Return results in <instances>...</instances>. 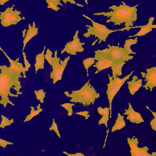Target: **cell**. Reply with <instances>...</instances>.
Listing matches in <instances>:
<instances>
[{
    "instance_id": "cell-1",
    "label": "cell",
    "mask_w": 156,
    "mask_h": 156,
    "mask_svg": "<svg viewBox=\"0 0 156 156\" xmlns=\"http://www.w3.org/2000/svg\"><path fill=\"white\" fill-rule=\"evenodd\" d=\"M0 50L6 56L10 63V66L0 65V105L6 108L7 104L12 106L15 104L9 100V96L17 98L22 94L20 78H26V72L23 64L19 62L20 57L13 60L0 46Z\"/></svg>"
},
{
    "instance_id": "cell-2",
    "label": "cell",
    "mask_w": 156,
    "mask_h": 156,
    "mask_svg": "<svg viewBox=\"0 0 156 156\" xmlns=\"http://www.w3.org/2000/svg\"><path fill=\"white\" fill-rule=\"evenodd\" d=\"M139 5L130 6L127 5L124 2L117 6L115 5L109 7L111 11L108 12H101L94 13L93 15L103 16L109 17L106 21L107 23H113L114 26H120L124 24L126 31L132 28H138V26L133 27V24L137 20V9Z\"/></svg>"
},
{
    "instance_id": "cell-3",
    "label": "cell",
    "mask_w": 156,
    "mask_h": 156,
    "mask_svg": "<svg viewBox=\"0 0 156 156\" xmlns=\"http://www.w3.org/2000/svg\"><path fill=\"white\" fill-rule=\"evenodd\" d=\"M64 94L70 98L69 101L79 103L85 106L94 104L95 100L100 97V93L97 92L88 80L83 86L78 90L72 91L71 93L66 91Z\"/></svg>"
},
{
    "instance_id": "cell-4",
    "label": "cell",
    "mask_w": 156,
    "mask_h": 156,
    "mask_svg": "<svg viewBox=\"0 0 156 156\" xmlns=\"http://www.w3.org/2000/svg\"><path fill=\"white\" fill-rule=\"evenodd\" d=\"M94 58L95 60L99 58L107 59L115 63L127 62L133 59V56H130L123 48L108 45V48L94 51Z\"/></svg>"
},
{
    "instance_id": "cell-5",
    "label": "cell",
    "mask_w": 156,
    "mask_h": 156,
    "mask_svg": "<svg viewBox=\"0 0 156 156\" xmlns=\"http://www.w3.org/2000/svg\"><path fill=\"white\" fill-rule=\"evenodd\" d=\"M82 15L86 19L90 20L92 24V26L89 25H86V27H87V32L83 34V36L87 38L90 36H94L95 38H97L99 40V44L101 42H105L108 35L112 33L118 31H124L126 30V28L125 27L121 29L111 30L107 28L106 26L94 22L91 18L83 14H82Z\"/></svg>"
},
{
    "instance_id": "cell-6",
    "label": "cell",
    "mask_w": 156,
    "mask_h": 156,
    "mask_svg": "<svg viewBox=\"0 0 156 156\" xmlns=\"http://www.w3.org/2000/svg\"><path fill=\"white\" fill-rule=\"evenodd\" d=\"M133 72L134 71H133L130 74L122 78H120L118 77L113 78L112 77H111L109 74H108L109 83L107 84L106 93L107 99L109 101L110 118L112 117V102L114 98L119 91L126 81L129 79Z\"/></svg>"
},
{
    "instance_id": "cell-7",
    "label": "cell",
    "mask_w": 156,
    "mask_h": 156,
    "mask_svg": "<svg viewBox=\"0 0 156 156\" xmlns=\"http://www.w3.org/2000/svg\"><path fill=\"white\" fill-rule=\"evenodd\" d=\"M57 50H56L54 54V57H52V62L50 66L52 67V71L50 72V78L52 79L53 84L62 79L64 71L66 67L68 62L70 59L69 56L66 58L64 60H61L60 58L58 57Z\"/></svg>"
},
{
    "instance_id": "cell-8",
    "label": "cell",
    "mask_w": 156,
    "mask_h": 156,
    "mask_svg": "<svg viewBox=\"0 0 156 156\" xmlns=\"http://www.w3.org/2000/svg\"><path fill=\"white\" fill-rule=\"evenodd\" d=\"M13 4L11 7H7L4 12H0L1 25L4 27H8L13 25H16L22 20H25L24 16H20V11L14 9Z\"/></svg>"
},
{
    "instance_id": "cell-9",
    "label": "cell",
    "mask_w": 156,
    "mask_h": 156,
    "mask_svg": "<svg viewBox=\"0 0 156 156\" xmlns=\"http://www.w3.org/2000/svg\"><path fill=\"white\" fill-rule=\"evenodd\" d=\"M78 34L79 30H77L73 36L72 41L66 43L60 54H62L66 52L69 55L76 56L77 52L81 53L84 51V48L83 47V46L85 44V43L80 42V38L78 37Z\"/></svg>"
},
{
    "instance_id": "cell-10",
    "label": "cell",
    "mask_w": 156,
    "mask_h": 156,
    "mask_svg": "<svg viewBox=\"0 0 156 156\" xmlns=\"http://www.w3.org/2000/svg\"><path fill=\"white\" fill-rule=\"evenodd\" d=\"M127 143L129 145L131 156H156V152L149 154V148L147 147H144L142 148L138 147L139 142L138 139L133 136L132 138H127Z\"/></svg>"
},
{
    "instance_id": "cell-11",
    "label": "cell",
    "mask_w": 156,
    "mask_h": 156,
    "mask_svg": "<svg viewBox=\"0 0 156 156\" xmlns=\"http://www.w3.org/2000/svg\"><path fill=\"white\" fill-rule=\"evenodd\" d=\"M146 73L141 72V74L143 78H144L146 83L143 87L145 90H149L152 91L153 89L156 88V66L146 69Z\"/></svg>"
},
{
    "instance_id": "cell-12",
    "label": "cell",
    "mask_w": 156,
    "mask_h": 156,
    "mask_svg": "<svg viewBox=\"0 0 156 156\" xmlns=\"http://www.w3.org/2000/svg\"><path fill=\"white\" fill-rule=\"evenodd\" d=\"M124 111L125 112L124 113L123 115H127L126 119L130 122L139 124L144 122L141 114L134 110L130 103H128V109H125Z\"/></svg>"
},
{
    "instance_id": "cell-13",
    "label": "cell",
    "mask_w": 156,
    "mask_h": 156,
    "mask_svg": "<svg viewBox=\"0 0 156 156\" xmlns=\"http://www.w3.org/2000/svg\"><path fill=\"white\" fill-rule=\"evenodd\" d=\"M154 17H150L148 19V23L145 25L138 26V28L140 27V30L135 34L129 36L128 37H138L144 36L147 34L151 32L154 28L156 29V24H153V22L154 20Z\"/></svg>"
},
{
    "instance_id": "cell-14",
    "label": "cell",
    "mask_w": 156,
    "mask_h": 156,
    "mask_svg": "<svg viewBox=\"0 0 156 156\" xmlns=\"http://www.w3.org/2000/svg\"><path fill=\"white\" fill-rule=\"evenodd\" d=\"M47 4V8L48 9H52L55 12H58L60 10V6H63V4L61 3V2H63L65 4L67 2L70 3L72 4L76 5L79 7H83V5L78 3L74 0H45Z\"/></svg>"
},
{
    "instance_id": "cell-15",
    "label": "cell",
    "mask_w": 156,
    "mask_h": 156,
    "mask_svg": "<svg viewBox=\"0 0 156 156\" xmlns=\"http://www.w3.org/2000/svg\"><path fill=\"white\" fill-rule=\"evenodd\" d=\"M38 28L36 26V24L35 22H33V25H31L29 24L28 25V29L26 34L25 36L23 41V47L22 51L24 50L25 48L27 43L33 38L34 37L38 34Z\"/></svg>"
},
{
    "instance_id": "cell-16",
    "label": "cell",
    "mask_w": 156,
    "mask_h": 156,
    "mask_svg": "<svg viewBox=\"0 0 156 156\" xmlns=\"http://www.w3.org/2000/svg\"><path fill=\"white\" fill-rule=\"evenodd\" d=\"M142 79H139L136 76H134L131 81L127 82L128 89L131 95H133L139 90L142 85Z\"/></svg>"
},
{
    "instance_id": "cell-17",
    "label": "cell",
    "mask_w": 156,
    "mask_h": 156,
    "mask_svg": "<svg viewBox=\"0 0 156 156\" xmlns=\"http://www.w3.org/2000/svg\"><path fill=\"white\" fill-rule=\"evenodd\" d=\"M96 60H97V62L93 66L94 67L97 69L94 74H97L104 70L111 67L112 64V62L111 60L106 58H99Z\"/></svg>"
},
{
    "instance_id": "cell-18",
    "label": "cell",
    "mask_w": 156,
    "mask_h": 156,
    "mask_svg": "<svg viewBox=\"0 0 156 156\" xmlns=\"http://www.w3.org/2000/svg\"><path fill=\"white\" fill-rule=\"evenodd\" d=\"M97 112L102 117L98 122V125L103 124L105 127H108V122L110 118V109L107 107L102 108L101 107H99L97 109Z\"/></svg>"
},
{
    "instance_id": "cell-19",
    "label": "cell",
    "mask_w": 156,
    "mask_h": 156,
    "mask_svg": "<svg viewBox=\"0 0 156 156\" xmlns=\"http://www.w3.org/2000/svg\"><path fill=\"white\" fill-rule=\"evenodd\" d=\"M46 45L44 47L41 53L36 55L35 57V63L34 64L35 73H37L39 70L44 68V52Z\"/></svg>"
},
{
    "instance_id": "cell-20",
    "label": "cell",
    "mask_w": 156,
    "mask_h": 156,
    "mask_svg": "<svg viewBox=\"0 0 156 156\" xmlns=\"http://www.w3.org/2000/svg\"><path fill=\"white\" fill-rule=\"evenodd\" d=\"M126 122L124 120V116L121 115L120 113L117 114V117L115 121V124L112 127L111 132H114L116 131L122 130V129L125 127Z\"/></svg>"
},
{
    "instance_id": "cell-21",
    "label": "cell",
    "mask_w": 156,
    "mask_h": 156,
    "mask_svg": "<svg viewBox=\"0 0 156 156\" xmlns=\"http://www.w3.org/2000/svg\"><path fill=\"white\" fill-rule=\"evenodd\" d=\"M126 63V62H119V63H112L111 67L112 70V77L113 78L120 77L122 74V69L124 65Z\"/></svg>"
},
{
    "instance_id": "cell-22",
    "label": "cell",
    "mask_w": 156,
    "mask_h": 156,
    "mask_svg": "<svg viewBox=\"0 0 156 156\" xmlns=\"http://www.w3.org/2000/svg\"><path fill=\"white\" fill-rule=\"evenodd\" d=\"M30 109H31V111H30V114L26 116L25 119L24 120V122H29L30 120H32L34 117L38 115L43 111V109L41 108L40 104H38L37 105L36 110H34V107L33 106H31Z\"/></svg>"
},
{
    "instance_id": "cell-23",
    "label": "cell",
    "mask_w": 156,
    "mask_h": 156,
    "mask_svg": "<svg viewBox=\"0 0 156 156\" xmlns=\"http://www.w3.org/2000/svg\"><path fill=\"white\" fill-rule=\"evenodd\" d=\"M137 37H135L134 39H126L125 41V44L124 45L123 48L129 53V55L133 54V55H136V53L133 51L131 49V46L133 45H135L137 43Z\"/></svg>"
},
{
    "instance_id": "cell-24",
    "label": "cell",
    "mask_w": 156,
    "mask_h": 156,
    "mask_svg": "<svg viewBox=\"0 0 156 156\" xmlns=\"http://www.w3.org/2000/svg\"><path fill=\"white\" fill-rule=\"evenodd\" d=\"M95 60V59L93 57L88 58L85 59L83 60V67H84V68L86 70L87 77H89V68L94 64Z\"/></svg>"
},
{
    "instance_id": "cell-25",
    "label": "cell",
    "mask_w": 156,
    "mask_h": 156,
    "mask_svg": "<svg viewBox=\"0 0 156 156\" xmlns=\"http://www.w3.org/2000/svg\"><path fill=\"white\" fill-rule=\"evenodd\" d=\"M1 117L2 118V122L0 124V128L4 129L5 127L10 126L13 123L14 119L13 118L11 120H9L7 117L3 115H1Z\"/></svg>"
},
{
    "instance_id": "cell-26",
    "label": "cell",
    "mask_w": 156,
    "mask_h": 156,
    "mask_svg": "<svg viewBox=\"0 0 156 156\" xmlns=\"http://www.w3.org/2000/svg\"><path fill=\"white\" fill-rule=\"evenodd\" d=\"M35 95L36 98V100L39 101L41 103H44V99L45 97L46 92L44 91L43 89L38 90H34Z\"/></svg>"
},
{
    "instance_id": "cell-27",
    "label": "cell",
    "mask_w": 156,
    "mask_h": 156,
    "mask_svg": "<svg viewBox=\"0 0 156 156\" xmlns=\"http://www.w3.org/2000/svg\"><path fill=\"white\" fill-rule=\"evenodd\" d=\"M75 105V103H64L60 104V106L66 109V111L68 112V115L69 116H71L73 115V111L72 107Z\"/></svg>"
},
{
    "instance_id": "cell-28",
    "label": "cell",
    "mask_w": 156,
    "mask_h": 156,
    "mask_svg": "<svg viewBox=\"0 0 156 156\" xmlns=\"http://www.w3.org/2000/svg\"><path fill=\"white\" fill-rule=\"evenodd\" d=\"M146 107L148 111L151 112V113L154 116V119L151 120L150 122V125L152 130H154L155 132H156V112L152 111L148 106H146Z\"/></svg>"
},
{
    "instance_id": "cell-29",
    "label": "cell",
    "mask_w": 156,
    "mask_h": 156,
    "mask_svg": "<svg viewBox=\"0 0 156 156\" xmlns=\"http://www.w3.org/2000/svg\"><path fill=\"white\" fill-rule=\"evenodd\" d=\"M49 130L50 131H53L56 134L57 136H58V138H61V135L58 131V127L57 124L55 122V119H53L52 120V124L51 127H49Z\"/></svg>"
},
{
    "instance_id": "cell-30",
    "label": "cell",
    "mask_w": 156,
    "mask_h": 156,
    "mask_svg": "<svg viewBox=\"0 0 156 156\" xmlns=\"http://www.w3.org/2000/svg\"><path fill=\"white\" fill-rule=\"evenodd\" d=\"M52 55H53V53L52 51L49 49H47L46 51L45 55H44V58L45 59L48 61V64L50 65H51L52 62V57H53Z\"/></svg>"
},
{
    "instance_id": "cell-31",
    "label": "cell",
    "mask_w": 156,
    "mask_h": 156,
    "mask_svg": "<svg viewBox=\"0 0 156 156\" xmlns=\"http://www.w3.org/2000/svg\"><path fill=\"white\" fill-rule=\"evenodd\" d=\"M22 54H23L24 63V70L26 72H27V71H28V70H29V69L30 68V67H31V64H30V63L28 62L27 59V56L26 55L25 52L23 51Z\"/></svg>"
},
{
    "instance_id": "cell-32",
    "label": "cell",
    "mask_w": 156,
    "mask_h": 156,
    "mask_svg": "<svg viewBox=\"0 0 156 156\" xmlns=\"http://www.w3.org/2000/svg\"><path fill=\"white\" fill-rule=\"evenodd\" d=\"M75 114L83 116L85 120H88L90 116V114H89V112L86 111H83L78 112H76Z\"/></svg>"
},
{
    "instance_id": "cell-33",
    "label": "cell",
    "mask_w": 156,
    "mask_h": 156,
    "mask_svg": "<svg viewBox=\"0 0 156 156\" xmlns=\"http://www.w3.org/2000/svg\"><path fill=\"white\" fill-rule=\"evenodd\" d=\"M13 145V143L0 138V147H1L5 149L7 145Z\"/></svg>"
},
{
    "instance_id": "cell-34",
    "label": "cell",
    "mask_w": 156,
    "mask_h": 156,
    "mask_svg": "<svg viewBox=\"0 0 156 156\" xmlns=\"http://www.w3.org/2000/svg\"><path fill=\"white\" fill-rule=\"evenodd\" d=\"M63 154H64L66 155H67L68 156H84V154H82L81 153H76V154H69V153H67L66 152H63Z\"/></svg>"
},
{
    "instance_id": "cell-35",
    "label": "cell",
    "mask_w": 156,
    "mask_h": 156,
    "mask_svg": "<svg viewBox=\"0 0 156 156\" xmlns=\"http://www.w3.org/2000/svg\"><path fill=\"white\" fill-rule=\"evenodd\" d=\"M9 1H10V0H0V5H4L5 2Z\"/></svg>"
},
{
    "instance_id": "cell-36",
    "label": "cell",
    "mask_w": 156,
    "mask_h": 156,
    "mask_svg": "<svg viewBox=\"0 0 156 156\" xmlns=\"http://www.w3.org/2000/svg\"><path fill=\"white\" fill-rule=\"evenodd\" d=\"M83 1H84V2H85V3H86V5H88V0H83Z\"/></svg>"
}]
</instances>
